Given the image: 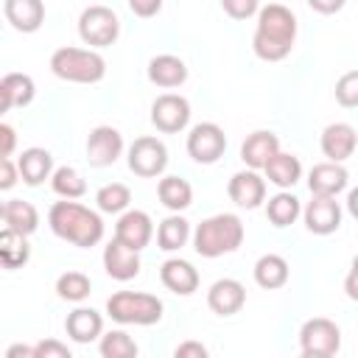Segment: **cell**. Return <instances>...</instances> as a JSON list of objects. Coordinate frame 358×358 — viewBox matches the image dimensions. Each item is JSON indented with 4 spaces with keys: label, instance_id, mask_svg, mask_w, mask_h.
<instances>
[{
    "label": "cell",
    "instance_id": "obj_1",
    "mask_svg": "<svg viewBox=\"0 0 358 358\" xmlns=\"http://www.w3.org/2000/svg\"><path fill=\"white\" fill-rule=\"evenodd\" d=\"M296 42V17L282 3H268L257 11L252 50L263 62H282Z\"/></svg>",
    "mask_w": 358,
    "mask_h": 358
},
{
    "label": "cell",
    "instance_id": "obj_2",
    "mask_svg": "<svg viewBox=\"0 0 358 358\" xmlns=\"http://www.w3.org/2000/svg\"><path fill=\"white\" fill-rule=\"evenodd\" d=\"M48 224H50L56 238H62V241H67L78 249H90V246H98L103 241L101 213L78 204L76 199L53 201L50 210H48Z\"/></svg>",
    "mask_w": 358,
    "mask_h": 358
},
{
    "label": "cell",
    "instance_id": "obj_3",
    "mask_svg": "<svg viewBox=\"0 0 358 358\" xmlns=\"http://www.w3.org/2000/svg\"><path fill=\"white\" fill-rule=\"evenodd\" d=\"M243 235H246L243 221L235 213H215L193 229V249L196 255L213 260V257L238 252L243 243Z\"/></svg>",
    "mask_w": 358,
    "mask_h": 358
},
{
    "label": "cell",
    "instance_id": "obj_4",
    "mask_svg": "<svg viewBox=\"0 0 358 358\" xmlns=\"http://www.w3.org/2000/svg\"><path fill=\"white\" fill-rule=\"evenodd\" d=\"M50 73L70 84H98L106 76V59L95 48H59L50 53Z\"/></svg>",
    "mask_w": 358,
    "mask_h": 358
},
{
    "label": "cell",
    "instance_id": "obj_5",
    "mask_svg": "<svg viewBox=\"0 0 358 358\" xmlns=\"http://www.w3.org/2000/svg\"><path fill=\"white\" fill-rule=\"evenodd\" d=\"M162 299L145 291H115L106 299V316L117 324H137L148 327L162 319Z\"/></svg>",
    "mask_w": 358,
    "mask_h": 358
},
{
    "label": "cell",
    "instance_id": "obj_6",
    "mask_svg": "<svg viewBox=\"0 0 358 358\" xmlns=\"http://www.w3.org/2000/svg\"><path fill=\"white\" fill-rule=\"evenodd\" d=\"M78 36H81L84 45H90L95 50L98 48H109L120 36V20L109 6L92 3L78 17Z\"/></svg>",
    "mask_w": 358,
    "mask_h": 358
},
{
    "label": "cell",
    "instance_id": "obj_7",
    "mask_svg": "<svg viewBox=\"0 0 358 358\" xmlns=\"http://www.w3.org/2000/svg\"><path fill=\"white\" fill-rule=\"evenodd\" d=\"M299 350L305 358H330L341 350V327L333 319L313 316L299 327Z\"/></svg>",
    "mask_w": 358,
    "mask_h": 358
},
{
    "label": "cell",
    "instance_id": "obj_8",
    "mask_svg": "<svg viewBox=\"0 0 358 358\" xmlns=\"http://www.w3.org/2000/svg\"><path fill=\"white\" fill-rule=\"evenodd\" d=\"M126 162H129V171L140 179H154V176H162L165 168H168V148L159 137L154 134H143L137 137L129 151H126Z\"/></svg>",
    "mask_w": 358,
    "mask_h": 358
},
{
    "label": "cell",
    "instance_id": "obj_9",
    "mask_svg": "<svg viewBox=\"0 0 358 358\" xmlns=\"http://www.w3.org/2000/svg\"><path fill=\"white\" fill-rule=\"evenodd\" d=\"M187 157L199 165H213L224 157L227 151V134L218 123L213 120H204V123H196L190 131H187Z\"/></svg>",
    "mask_w": 358,
    "mask_h": 358
},
{
    "label": "cell",
    "instance_id": "obj_10",
    "mask_svg": "<svg viewBox=\"0 0 358 358\" xmlns=\"http://www.w3.org/2000/svg\"><path fill=\"white\" fill-rule=\"evenodd\" d=\"M151 123L162 134L185 131L190 123V101L179 92H162L151 103Z\"/></svg>",
    "mask_w": 358,
    "mask_h": 358
},
{
    "label": "cell",
    "instance_id": "obj_11",
    "mask_svg": "<svg viewBox=\"0 0 358 358\" xmlns=\"http://www.w3.org/2000/svg\"><path fill=\"white\" fill-rule=\"evenodd\" d=\"M123 154V134L115 126H95L87 137V162L92 168H109Z\"/></svg>",
    "mask_w": 358,
    "mask_h": 358
},
{
    "label": "cell",
    "instance_id": "obj_12",
    "mask_svg": "<svg viewBox=\"0 0 358 358\" xmlns=\"http://www.w3.org/2000/svg\"><path fill=\"white\" fill-rule=\"evenodd\" d=\"M302 221L313 235H333L341 227V204L336 196H313L302 207Z\"/></svg>",
    "mask_w": 358,
    "mask_h": 358
},
{
    "label": "cell",
    "instance_id": "obj_13",
    "mask_svg": "<svg viewBox=\"0 0 358 358\" xmlns=\"http://www.w3.org/2000/svg\"><path fill=\"white\" fill-rule=\"evenodd\" d=\"M227 193H229V199H232L238 207H243V210H257V207L266 201V179H263L255 168L238 171V173L229 176Z\"/></svg>",
    "mask_w": 358,
    "mask_h": 358
},
{
    "label": "cell",
    "instance_id": "obj_14",
    "mask_svg": "<svg viewBox=\"0 0 358 358\" xmlns=\"http://www.w3.org/2000/svg\"><path fill=\"white\" fill-rule=\"evenodd\" d=\"M115 238L137 252H143L151 238H154V221L145 210H126L120 213L117 224H115Z\"/></svg>",
    "mask_w": 358,
    "mask_h": 358
},
{
    "label": "cell",
    "instance_id": "obj_15",
    "mask_svg": "<svg viewBox=\"0 0 358 358\" xmlns=\"http://www.w3.org/2000/svg\"><path fill=\"white\" fill-rule=\"evenodd\" d=\"M103 268L112 280L117 282H129L140 274V252L120 243L117 238H112L106 246H103Z\"/></svg>",
    "mask_w": 358,
    "mask_h": 358
},
{
    "label": "cell",
    "instance_id": "obj_16",
    "mask_svg": "<svg viewBox=\"0 0 358 358\" xmlns=\"http://www.w3.org/2000/svg\"><path fill=\"white\" fill-rule=\"evenodd\" d=\"M246 305V288L241 280L221 277L207 288V308L218 316H235Z\"/></svg>",
    "mask_w": 358,
    "mask_h": 358
},
{
    "label": "cell",
    "instance_id": "obj_17",
    "mask_svg": "<svg viewBox=\"0 0 358 358\" xmlns=\"http://www.w3.org/2000/svg\"><path fill=\"white\" fill-rule=\"evenodd\" d=\"M319 145H322V154L330 162H344L358 148V131L350 123H341V120L330 123V126H324V131L319 137Z\"/></svg>",
    "mask_w": 358,
    "mask_h": 358
},
{
    "label": "cell",
    "instance_id": "obj_18",
    "mask_svg": "<svg viewBox=\"0 0 358 358\" xmlns=\"http://www.w3.org/2000/svg\"><path fill=\"white\" fill-rule=\"evenodd\" d=\"M159 282L171 294H176V296H190L193 291H199L201 277H199V271H196L193 263H187L182 257H168L159 266Z\"/></svg>",
    "mask_w": 358,
    "mask_h": 358
},
{
    "label": "cell",
    "instance_id": "obj_19",
    "mask_svg": "<svg viewBox=\"0 0 358 358\" xmlns=\"http://www.w3.org/2000/svg\"><path fill=\"white\" fill-rule=\"evenodd\" d=\"M350 185V173L341 162H316L308 171V187L310 196H338L341 190H347Z\"/></svg>",
    "mask_w": 358,
    "mask_h": 358
},
{
    "label": "cell",
    "instance_id": "obj_20",
    "mask_svg": "<svg viewBox=\"0 0 358 358\" xmlns=\"http://www.w3.org/2000/svg\"><path fill=\"white\" fill-rule=\"evenodd\" d=\"M277 151H280V137L268 129H257L241 143V159H243L246 168H255V171H263L266 162Z\"/></svg>",
    "mask_w": 358,
    "mask_h": 358
},
{
    "label": "cell",
    "instance_id": "obj_21",
    "mask_svg": "<svg viewBox=\"0 0 358 358\" xmlns=\"http://www.w3.org/2000/svg\"><path fill=\"white\" fill-rule=\"evenodd\" d=\"M6 22L20 34H34L45 22V3L42 0H6L3 3Z\"/></svg>",
    "mask_w": 358,
    "mask_h": 358
},
{
    "label": "cell",
    "instance_id": "obj_22",
    "mask_svg": "<svg viewBox=\"0 0 358 358\" xmlns=\"http://www.w3.org/2000/svg\"><path fill=\"white\" fill-rule=\"evenodd\" d=\"M64 330H67V336H70L76 344H90V341H95V338L103 336V316H101L95 308L78 305L76 310L67 313Z\"/></svg>",
    "mask_w": 358,
    "mask_h": 358
},
{
    "label": "cell",
    "instance_id": "obj_23",
    "mask_svg": "<svg viewBox=\"0 0 358 358\" xmlns=\"http://www.w3.org/2000/svg\"><path fill=\"white\" fill-rule=\"evenodd\" d=\"M148 81L162 90H176L187 81V64L173 53H159L148 62Z\"/></svg>",
    "mask_w": 358,
    "mask_h": 358
},
{
    "label": "cell",
    "instance_id": "obj_24",
    "mask_svg": "<svg viewBox=\"0 0 358 358\" xmlns=\"http://www.w3.org/2000/svg\"><path fill=\"white\" fill-rule=\"evenodd\" d=\"M17 168H20V179L31 187L42 185L45 179L53 176V154L48 148H39V145H31L25 148L20 157H17Z\"/></svg>",
    "mask_w": 358,
    "mask_h": 358
},
{
    "label": "cell",
    "instance_id": "obj_25",
    "mask_svg": "<svg viewBox=\"0 0 358 358\" xmlns=\"http://www.w3.org/2000/svg\"><path fill=\"white\" fill-rule=\"evenodd\" d=\"M36 95V84L28 73H6L0 78V98H3V112H11L17 106H28Z\"/></svg>",
    "mask_w": 358,
    "mask_h": 358
},
{
    "label": "cell",
    "instance_id": "obj_26",
    "mask_svg": "<svg viewBox=\"0 0 358 358\" xmlns=\"http://www.w3.org/2000/svg\"><path fill=\"white\" fill-rule=\"evenodd\" d=\"M263 173H266V179H268L274 187H280V190H291V187L302 179V162H299V157H294V154L277 151V154L266 162Z\"/></svg>",
    "mask_w": 358,
    "mask_h": 358
},
{
    "label": "cell",
    "instance_id": "obj_27",
    "mask_svg": "<svg viewBox=\"0 0 358 358\" xmlns=\"http://www.w3.org/2000/svg\"><path fill=\"white\" fill-rule=\"evenodd\" d=\"M252 274H255V282H257L260 288L277 291V288H282V285L288 282L291 268H288V260H285L282 255L268 252V255H260V257H257Z\"/></svg>",
    "mask_w": 358,
    "mask_h": 358
},
{
    "label": "cell",
    "instance_id": "obj_28",
    "mask_svg": "<svg viewBox=\"0 0 358 358\" xmlns=\"http://www.w3.org/2000/svg\"><path fill=\"white\" fill-rule=\"evenodd\" d=\"M3 224L20 235H34L39 229V210L25 199H8L3 204Z\"/></svg>",
    "mask_w": 358,
    "mask_h": 358
},
{
    "label": "cell",
    "instance_id": "obj_29",
    "mask_svg": "<svg viewBox=\"0 0 358 358\" xmlns=\"http://www.w3.org/2000/svg\"><path fill=\"white\" fill-rule=\"evenodd\" d=\"M157 196H159V204L171 213H182L193 204V187L182 176H162L157 185Z\"/></svg>",
    "mask_w": 358,
    "mask_h": 358
},
{
    "label": "cell",
    "instance_id": "obj_30",
    "mask_svg": "<svg viewBox=\"0 0 358 358\" xmlns=\"http://www.w3.org/2000/svg\"><path fill=\"white\" fill-rule=\"evenodd\" d=\"M190 238H193L190 221H187L185 215H179V213H171V215L162 218L159 227H157V246H159L162 252H179Z\"/></svg>",
    "mask_w": 358,
    "mask_h": 358
},
{
    "label": "cell",
    "instance_id": "obj_31",
    "mask_svg": "<svg viewBox=\"0 0 358 358\" xmlns=\"http://www.w3.org/2000/svg\"><path fill=\"white\" fill-rule=\"evenodd\" d=\"M28 260H31L28 235H20V232L3 227V232H0V263L8 271H14V268H22Z\"/></svg>",
    "mask_w": 358,
    "mask_h": 358
},
{
    "label": "cell",
    "instance_id": "obj_32",
    "mask_svg": "<svg viewBox=\"0 0 358 358\" xmlns=\"http://www.w3.org/2000/svg\"><path fill=\"white\" fill-rule=\"evenodd\" d=\"M299 215H302V204H299V199H296L291 190H280V193H274V196L266 201V218H268L277 229L291 227Z\"/></svg>",
    "mask_w": 358,
    "mask_h": 358
},
{
    "label": "cell",
    "instance_id": "obj_33",
    "mask_svg": "<svg viewBox=\"0 0 358 358\" xmlns=\"http://www.w3.org/2000/svg\"><path fill=\"white\" fill-rule=\"evenodd\" d=\"M50 187L62 199H81L87 193V182H84L81 171L73 165H59L50 176Z\"/></svg>",
    "mask_w": 358,
    "mask_h": 358
},
{
    "label": "cell",
    "instance_id": "obj_34",
    "mask_svg": "<svg viewBox=\"0 0 358 358\" xmlns=\"http://www.w3.org/2000/svg\"><path fill=\"white\" fill-rule=\"evenodd\" d=\"M95 204L101 213H112V215H120L129 210L131 204V190L123 185V182H109L103 187H98L95 193Z\"/></svg>",
    "mask_w": 358,
    "mask_h": 358
},
{
    "label": "cell",
    "instance_id": "obj_35",
    "mask_svg": "<svg viewBox=\"0 0 358 358\" xmlns=\"http://www.w3.org/2000/svg\"><path fill=\"white\" fill-rule=\"evenodd\" d=\"M92 291V280L84 271H64L56 277V294L64 302H84Z\"/></svg>",
    "mask_w": 358,
    "mask_h": 358
},
{
    "label": "cell",
    "instance_id": "obj_36",
    "mask_svg": "<svg viewBox=\"0 0 358 358\" xmlns=\"http://www.w3.org/2000/svg\"><path fill=\"white\" fill-rule=\"evenodd\" d=\"M98 352L103 358H134L140 352V347H137V341L126 330H109V333L101 336Z\"/></svg>",
    "mask_w": 358,
    "mask_h": 358
},
{
    "label": "cell",
    "instance_id": "obj_37",
    "mask_svg": "<svg viewBox=\"0 0 358 358\" xmlns=\"http://www.w3.org/2000/svg\"><path fill=\"white\" fill-rule=\"evenodd\" d=\"M333 92L344 109H355L358 106V70H347L344 76H338Z\"/></svg>",
    "mask_w": 358,
    "mask_h": 358
},
{
    "label": "cell",
    "instance_id": "obj_38",
    "mask_svg": "<svg viewBox=\"0 0 358 358\" xmlns=\"http://www.w3.org/2000/svg\"><path fill=\"white\" fill-rule=\"evenodd\" d=\"M221 8H224L227 17L243 22V20H249L260 11V0H221Z\"/></svg>",
    "mask_w": 358,
    "mask_h": 358
},
{
    "label": "cell",
    "instance_id": "obj_39",
    "mask_svg": "<svg viewBox=\"0 0 358 358\" xmlns=\"http://www.w3.org/2000/svg\"><path fill=\"white\" fill-rule=\"evenodd\" d=\"M34 350H36V358H70V347L62 344V341H56V338L36 341Z\"/></svg>",
    "mask_w": 358,
    "mask_h": 358
},
{
    "label": "cell",
    "instance_id": "obj_40",
    "mask_svg": "<svg viewBox=\"0 0 358 358\" xmlns=\"http://www.w3.org/2000/svg\"><path fill=\"white\" fill-rule=\"evenodd\" d=\"M20 179V168L11 157H0V190H11Z\"/></svg>",
    "mask_w": 358,
    "mask_h": 358
},
{
    "label": "cell",
    "instance_id": "obj_41",
    "mask_svg": "<svg viewBox=\"0 0 358 358\" xmlns=\"http://www.w3.org/2000/svg\"><path fill=\"white\" fill-rule=\"evenodd\" d=\"M126 3H129L131 14H134V17H143V20L157 17L159 8H162V0H126Z\"/></svg>",
    "mask_w": 358,
    "mask_h": 358
},
{
    "label": "cell",
    "instance_id": "obj_42",
    "mask_svg": "<svg viewBox=\"0 0 358 358\" xmlns=\"http://www.w3.org/2000/svg\"><path fill=\"white\" fill-rule=\"evenodd\" d=\"M17 148V131L11 123H0V157H11Z\"/></svg>",
    "mask_w": 358,
    "mask_h": 358
},
{
    "label": "cell",
    "instance_id": "obj_43",
    "mask_svg": "<svg viewBox=\"0 0 358 358\" xmlns=\"http://www.w3.org/2000/svg\"><path fill=\"white\" fill-rule=\"evenodd\" d=\"M176 358H207V347L201 341H182L176 350H173Z\"/></svg>",
    "mask_w": 358,
    "mask_h": 358
},
{
    "label": "cell",
    "instance_id": "obj_44",
    "mask_svg": "<svg viewBox=\"0 0 358 358\" xmlns=\"http://www.w3.org/2000/svg\"><path fill=\"white\" fill-rule=\"evenodd\" d=\"M344 294H347L352 302H358V255L352 257L350 271H347V277H344Z\"/></svg>",
    "mask_w": 358,
    "mask_h": 358
},
{
    "label": "cell",
    "instance_id": "obj_45",
    "mask_svg": "<svg viewBox=\"0 0 358 358\" xmlns=\"http://www.w3.org/2000/svg\"><path fill=\"white\" fill-rule=\"evenodd\" d=\"M344 3H347V0H308V6H310L316 14H324V17L338 14V11L344 8Z\"/></svg>",
    "mask_w": 358,
    "mask_h": 358
},
{
    "label": "cell",
    "instance_id": "obj_46",
    "mask_svg": "<svg viewBox=\"0 0 358 358\" xmlns=\"http://www.w3.org/2000/svg\"><path fill=\"white\" fill-rule=\"evenodd\" d=\"M20 355H25V358H36V350H34V347H25V344H14V347L6 350V358H20Z\"/></svg>",
    "mask_w": 358,
    "mask_h": 358
},
{
    "label": "cell",
    "instance_id": "obj_47",
    "mask_svg": "<svg viewBox=\"0 0 358 358\" xmlns=\"http://www.w3.org/2000/svg\"><path fill=\"white\" fill-rule=\"evenodd\" d=\"M347 213L358 221V187H352V190L347 193Z\"/></svg>",
    "mask_w": 358,
    "mask_h": 358
}]
</instances>
